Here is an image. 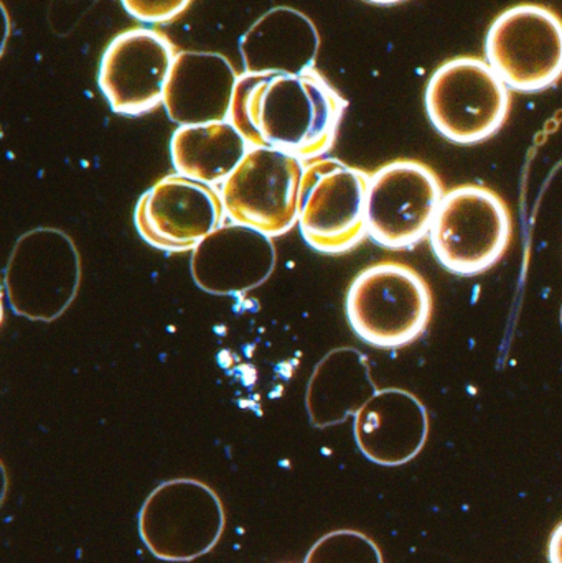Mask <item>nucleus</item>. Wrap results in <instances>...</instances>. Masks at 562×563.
<instances>
[{"instance_id":"2eb2a0df","label":"nucleus","mask_w":562,"mask_h":563,"mask_svg":"<svg viewBox=\"0 0 562 563\" xmlns=\"http://www.w3.org/2000/svg\"><path fill=\"white\" fill-rule=\"evenodd\" d=\"M236 79L220 53L178 52L165 88L168 118L180 125L228 121Z\"/></svg>"},{"instance_id":"20e7f679","label":"nucleus","mask_w":562,"mask_h":563,"mask_svg":"<svg viewBox=\"0 0 562 563\" xmlns=\"http://www.w3.org/2000/svg\"><path fill=\"white\" fill-rule=\"evenodd\" d=\"M514 224L500 195L478 185L444 194L429 231L439 263L458 276L492 269L510 246Z\"/></svg>"},{"instance_id":"4be33fe9","label":"nucleus","mask_w":562,"mask_h":563,"mask_svg":"<svg viewBox=\"0 0 562 563\" xmlns=\"http://www.w3.org/2000/svg\"><path fill=\"white\" fill-rule=\"evenodd\" d=\"M366 2L376 3V5H395V3L405 2V0H366Z\"/></svg>"},{"instance_id":"5701e85b","label":"nucleus","mask_w":562,"mask_h":563,"mask_svg":"<svg viewBox=\"0 0 562 563\" xmlns=\"http://www.w3.org/2000/svg\"><path fill=\"white\" fill-rule=\"evenodd\" d=\"M561 324H562V307H561Z\"/></svg>"},{"instance_id":"aec40b11","label":"nucleus","mask_w":562,"mask_h":563,"mask_svg":"<svg viewBox=\"0 0 562 563\" xmlns=\"http://www.w3.org/2000/svg\"><path fill=\"white\" fill-rule=\"evenodd\" d=\"M129 15L147 25L172 22L190 7L191 0H121Z\"/></svg>"},{"instance_id":"f257e3e1","label":"nucleus","mask_w":562,"mask_h":563,"mask_svg":"<svg viewBox=\"0 0 562 563\" xmlns=\"http://www.w3.org/2000/svg\"><path fill=\"white\" fill-rule=\"evenodd\" d=\"M346 101L316 69L238 75L228 121L250 147L312 162L332 148Z\"/></svg>"},{"instance_id":"423d86ee","label":"nucleus","mask_w":562,"mask_h":563,"mask_svg":"<svg viewBox=\"0 0 562 563\" xmlns=\"http://www.w3.org/2000/svg\"><path fill=\"white\" fill-rule=\"evenodd\" d=\"M370 175L337 158L307 162L300 181L299 217L304 240L322 254L346 253L366 231Z\"/></svg>"},{"instance_id":"6ab92c4d","label":"nucleus","mask_w":562,"mask_h":563,"mask_svg":"<svg viewBox=\"0 0 562 563\" xmlns=\"http://www.w3.org/2000/svg\"><path fill=\"white\" fill-rule=\"evenodd\" d=\"M304 563H383V554L363 532L340 529L319 539Z\"/></svg>"},{"instance_id":"dca6fc26","label":"nucleus","mask_w":562,"mask_h":563,"mask_svg":"<svg viewBox=\"0 0 562 563\" xmlns=\"http://www.w3.org/2000/svg\"><path fill=\"white\" fill-rule=\"evenodd\" d=\"M319 45V32L309 16L279 7L247 30L240 48L246 71L294 75L313 68Z\"/></svg>"},{"instance_id":"f3484780","label":"nucleus","mask_w":562,"mask_h":563,"mask_svg":"<svg viewBox=\"0 0 562 563\" xmlns=\"http://www.w3.org/2000/svg\"><path fill=\"white\" fill-rule=\"evenodd\" d=\"M376 390L366 357L352 347H339L313 371L307 390L310 420L319 429L345 422Z\"/></svg>"},{"instance_id":"4468645a","label":"nucleus","mask_w":562,"mask_h":563,"mask_svg":"<svg viewBox=\"0 0 562 563\" xmlns=\"http://www.w3.org/2000/svg\"><path fill=\"white\" fill-rule=\"evenodd\" d=\"M276 251L269 236L241 227H220L194 250L191 274L214 295L243 294L273 273Z\"/></svg>"},{"instance_id":"7ed1b4c3","label":"nucleus","mask_w":562,"mask_h":563,"mask_svg":"<svg viewBox=\"0 0 562 563\" xmlns=\"http://www.w3.org/2000/svg\"><path fill=\"white\" fill-rule=\"evenodd\" d=\"M510 88L477 56L442 63L426 88V111L436 131L454 144L494 137L510 114Z\"/></svg>"},{"instance_id":"ddd939ff","label":"nucleus","mask_w":562,"mask_h":563,"mask_svg":"<svg viewBox=\"0 0 562 563\" xmlns=\"http://www.w3.org/2000/svg\"><path fill=\"white\" fill-rule=\"evenodd\" d=\"M353 432L360 452L370 462L382 466L406 465L428 442V409L409 390L378 389L355 413Z\"/></svg>"},{"instance_id":"39448f33","label":"nucleus","mask_w":562,"mask_h":563,"mask_svg":"<svg viewBox=\"0 0 562 563\" xmlns=\"http://www.w3.org/2000/svg\"><path fill=\"white\" fill-rule=\"evenodd\" d=\"M224 525L220 496L190 478L158 485L139 515L142 542L154 558L165 562H191L213 551Z\"/></svg>"},{"instance_id":"f03ea898","label":"nucleus","mask_w":562,"mask_h":563,"mask_svg":"<svg viewBox=\"0 0 562 563\" xmlns=\"http://www.w3.org/2000/svg\"><path fill=\"white\" fill-rule=\"evenodd\" d=\"M345 311L360 340L382 350H398L418 340L428 328L431 288L405 264H373L350 285Z\"/></svg>"},{"instance_id":"6e6552de","label":"nucleus","mask_w":562,"mask_h":563,"mask_svg":"<svg viewBox=\"0 0 562 563\" xmlns=\"http://www.w3.org/2000/svg\"><path fill=\"white\" fill-rule=\"evenodd\" d=\"M485 56L518 92H540L562 78V19L540 3H518L492 22Z\"/></svg>"},{"instance_id":"f8f14e48","label":"nucleus","mask_w":562,"mask_h":563,"mask_svg":"<svg viewBox=\"0 0 562 563\" xmlns=\"http://www.w3.org/2000/svg\"><path fill=\"white\" fill-rule=\"evenodd\" d=\"M221 195L211 185L167 175L135 205L134 224L145 243L168 253L191 251L221 227Z\"/></svg>"},{"instance_id":"0eeeda50","label":"nucleus","mask_w":562,"mask_h":563,"mask_svg":"<svg viewBox=\"0 0 562 563\" xmlns=\"http://www.w3.org/2000/svg\"><path fill=\"white\" fill-rule=\"evenodd\" d=\"M81 260L68 234L36 228L16 241L5 269L10 307L32 321H53L75 300Z\"/></svg>"},{"instance_id":"9b49d317","label":"nucleus","mask_w":562,"mask_h":563,"mask_svg":"<svg viewBox=\"0 0 562 563\" xmlns=\"http://www.w3.org/2000/svg\"><path fill=\"white\" fill-rule=\"evenodd\" d=\"M178 49L167 35L147 26L119 33L106 46L98 85L115 114L137 118L164 104Z\"/></svg>"},{"instance_id":"9d476101","label":"nucleus","mask_w":562,"mask_h":563,"mask_svg":"<svg viewBox=\"0 0 562 563\" xmlns=\"http://www.w3.org/2000/svg\"><path fill=\"white\" fill-rule=\"evenodd\" d=\"M444 191L436 172L416 161H395L370 175L366 231L379 246L406 250L429 236Z\"/></svg>"},{"instance_id":"a211bd4d","label":"nucleus","mask_w":562,"mask_h":563,"mask_svg":"<svg viewBox=\"0 0 562 563\" xmlns=\"http://www.w3.org/2000/svg\"><path fill=\"white\" fill-rule=\"evenodd\" d=\"M247 151L250 144L230 121L178 125L170 141L175 172L211 187L223 184Z\"/></svg>"},{"instance_id":"412c9836","label":"nucleus","mask_w":562,"mask_h":563,"mask_svg":"<svg viewBox=\"0 0 562 563\" xmlns=\"http://www.w3.org/2000/svg\"><path fill=\"white\" fill-rule=\"evenodd\" d=\"M548 559L550 563H562V522L557 526L548 545Z\"/></svg>"},{"instance_id":"1a4fd4ad","label":"nucleus","mask_w":562,"mask_h":563,"mask_svg":"<svg viewBox=\"0 0 562 563\" xmlns=\"http://www.w3.org/2000/svg\"><path fill=\"white\" fill-rule=\"evenodd\" d=\"M306 162L271 147H250L221 184L224 214L234 224L280 236L299 217L300 181Z\"/></svg>"}]
</instances>
